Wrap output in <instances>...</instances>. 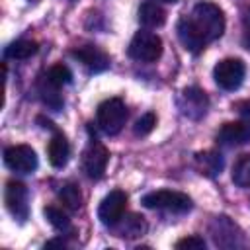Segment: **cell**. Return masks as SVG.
<instances>
[{
	"mask_svg": "<svg viewBox=\"0 0 250 250\" xmlns=\"http://www.w3.org/2000/svg\"><path fill=\"white\" fill-rule=\"evenodd\" d=\"M189 20H191L195 29L201 33V37L207 43L219 39L223 35V31H225V14L213 2H199V4H195Z\"/></svg>",
	"mask_w": 250,
	"mask_h": 250,
	"instance_id": "1",
	"label": "cell"
},
{
	"mask_svg": "<svg viewBox=\"0 0 250 250\" xmlns=\"http://www.w3.org/2000/svg\"><path fill=\"white\" fill-rule=\"evenodd\" d=\"M162 55V39L146 29H141L133 35L129 43V57L139 62H154Z\"/></svg>",
	"mask_w": 250,
	"mask_h": 250,
	"instance_id": "2",
	"label": "cell"
},
{
	"mask_svg": "<svg viewBox=\"0 0 250 250\" xmlns=\"http://www.w3.org/2000/svg\"><path fill=\"white\" fill-rule=\"evenodd\" d=\"M143 205L148 209H162L170 213H186L191 209V197L182 191L172 189H158L150 191L143 197Z\"/></svg>",
	"mask_w": 250,
	"mask_h": 250,
	"instance_id": "3",
	"label": "cell"
},
{
	"mask_svg": "<svg viewBox=\"0 0 250 250\" xmlns=\"http://www.w3.org/2000/svg\"><path fill=\"white\" fill-rule=\"evenodd\" d=\"M127 121V107L123 100L109 98L98 105V125L105 135H117Z\"/></svg>",
	"mask_w": 250,
	"mask_h": 250,
	"instance_id": "4",
	"label": "cell"
},
{
	"mask_svg": "<svg viewBox=\"0 0 250 250\" xmlns=\"http://www.w3.org/2000/svg\"><path fill=\"white\" fill-rule=\"evenodd\" d=\"M246 74V66L240 59H223L213 68V78L223 90H236Z\"/></svg>",
	"mask_w": 250,
	"mask_h": 250,
	"instance_id": "5",
	"label": "cell"
},
{
	"mask_svg": "<svg viewBox=\"0 0 250 250\" xmlns=\"http://www.w3.org/2000/svg\"><path fill=\"white\" fill-rule=\"evenodd\" d=\"M4 164L18 174H31L37 168V154L27 145H14L4 150Z\"/></svg>",
	"mask_w": 250,
	"mask_h": 250,
	"instance_id": "6",
	"label": "cell"
},
{
	"mask_svg": "<svg viewBox=\"0 0 250 250\" xmlns=\"http://www.w3.org/2000/svg\"><path fill=\"white\" fill-rule=\"evenodd\" d=\"M125 207H127V193L121 189H113L102 199V203L98 207V217L104 225L115 227L121 221Z\"/></svg>",
	"mask_w": 250,
	"mask_h": 250,
	"instance_id": "7",
	"label": "cell"
},
{
	"mask_svg": "<svg viewBox=\"0 0 250 250\" xmlns=\"http://www.w3.org/2000/svg\"><path fill=\"white\" fill-rule=\"evenodd\" d=\"M211 232H213V240L217 246H225V248L246 246L244 234L238 230V227L229 217H215L211 225Z\"/></svg>",
	"mask_w": 250,
	"mask_h": 250,
	"instance_id": "8",
	"label": "cell"
},
{
	"mask_svg": "<svg viewBox=\"0 0 250 250\" xmlns=\"http://www.w3.org/2000/svg\"><path fill=\"white\" fill-rule=\"evenodd\" d=\"M107 160H109V152L107 148L98 143V141H92L88 145V148L84 150L82 154V170L88 178L92 180H100L105 172V166H107Z\"/></svg>",
	"mask_w": 250,
	"mask_h": 250,
	"instance_id": "9",
	"label": "cell"
},
{
	"mask_svg": "<svg viewBox=\"0 0 250 250\" xmlns=\"http://www.w3.org/2000/svg\"><path fill=\"white\" fill-rule=\"evenodd\" d=\"M178 105L182 109V113L189 119H199L207 113V107H209V100L205 96L203 90L191 86V88H186L182 90L180 94V100H178Z\"/></svg>",
	"mask_w": 250,
	"mask_h": 250,
	"instance_id": "10",
	"label": "cell"
},
{
	"mask_svg": "<svg viewBox=\"0 0 250 250\" xmlns=\"http://www.w3.org/2000/svg\"><path fill=\"white\" fill-rule=\"evenodd\" d=\"M4 201H6V207L8 211L23 221L27 217V188L21 184V182H16V180H10L6 184V191H4Z\"/></svg>",
	"mask_w": 250,
	"mask_h": 250,
	"instance_id": "11",
	"label": "cell"
},
{
	"mask_svg": "<svg viewBox=\"0 0 250 250\" xmlns=\"http://www.w3.org/2000/svg\"><path fill=\"white\" fill-rule=\"evenodd\" d=\"M217 143L225 146H238L250 143V123L248 121H229L217 133Z\"/></svg>",
	"mask_w": 250,
	"mask_h": 250,
	"instance_id": "12",
	"label": "cell"
},
{
	"mask_svg": "<svg viewBox=\"0 0 250 250\" xmlns=\"http://www.w3.org/2000/svg\"><path fill=\"white\" fill-rule=\"evenodd\" d=\"M72 57L78 59L90 72H102L109 66V57L105 55V51H102L96 45H84L72 51Z\"/></svg>",
	"mask_w": 250,
	"mask_h": 250,
	"instance_id": "13",
	"label": "cell"
},
{
	"mask_svg": "<svg viewBox=\"0 0 250 250\" xmlns=\"http://www.w3.org/2000/svg\"><path fill=\"white\" fill-rule=\"evenodd\" d=\"M178 37H180L184 49L189 51V53H195V55L201 53L203 47L207 45V41L201 37V33H199V31L195 29V25L191 23L189 16H186V18H182V20L178 21Z\"/></svg>",
	"mask_w": 250,
	"mask_h": 250,
	"instance_id": "14",
	"label": "cell"
},
{
	"mask_svg": "<svg viewBox=\"0 0 250 250\" xmlns=\"http://www.w3.org/2000/svg\"><path fill=\"white\" fill-rule=\"evenodd\" d=\"M47 152H49V162H51V166L62 168V166L68 162V158H70V145H68L66 137L57 131V133L53 135V139L49 141Z\"/></svg>",
	"mask_w": 250,
	"mask_h": 250,
	"instance_id": "15",
	"label": "cell"
},
{
	"mask_svg": "<svg viewBox=\"0 0 250 250\" xmlns=\"http://www.w3.org/2000/svg\"><path fill=\"white\" fill-rule=\"evenodd\" d=\"M115 229H117V234L123 238H137L146 232V221L143 215L131 213L127 217H121V221L115 225Z\"/></svg>",
	"mask_w": 250,
	"mask_h": 250,
	"instance_id": "16",
	"label": "cell"
},
{
	"mask_svg": "<svg viewBox=\"0 0 250 250\" xmlns=\"http://www.w3.org/2000/svg\"><path fill=\"white\" fill-rule=\"evenodd\" d=\"M139 21L146 27H160L166 21V12L156 2H143L139 8Z\"/></svg>",
	"mask_w": 250,
	"mask_h": 250,
	"instance_id": "17",
	"label": "cell"
},
{
	"mask_svg": "<svg viewBox=\"0 0 250 250\" xmlns=\"http://www.w3.org/2000/svg\"><path fill=\"white\" fill-rule=\"evenodd\" d=\"M195 164H197V168H199L201 174L213 178V176L221 174L225 162H223V156H221L219 152H215V150H205V152L195 154Z\"/></svg>",
	"mask_w": 250,
	"mask_h": 250,
	"instance_id": "18",
	"label": "cell"
},
{
	"mask_svg": "<svg viewBox=\"0 0 250 250\" xmlns=\"http://www.w3.org/2000/svg\"><path fill=\"white\" fill-rule=\"evenodd\" d=\"M35 53H37V43L35 41H29V39H18V41L10 43L4 49V57L6 59H14V61L29 59Z\"/></svg>",
	"mask_w": 250,
	"mask_h": 250,
	"instance_id": "19",
	"label": "cell"
},
{
	"mask_svg": "<svg viewBox=\"0 0 250 250\" xmlns=\"http://www.w3.org/2000/svg\"><path fill=\"white\" fill-rule=\"evenodd\" d=\"M47 84L51 86V88H62V86H66L70 80H72V72H70V68L66 66V64H53L51 68H49V72H47Z\"/></svg>",
	"mask_w": 250,
	"mask_h": 250,
	"instance_id": "20",
	"label": "cell"
},
{
	"mask_svg": "<svg viewBox=\"0 0 250 250\" xmlns=\"http://www.w3.org/2000/svg\"><path fill=\"white\" fill-rule=\"evenodd\" d=\"M232 182L238 188H250V154L240 156L232 166Z\"/></svg>",
	"mask_w": 250,
	"mask_h": 250,
	"instance_id": "21",
	"label": "cell"
},
{
	"mask_svg": "<svg viewBox=\"0 0 250 250\" xmlns=\"http://www.w3.org/2000/svg\"><path fill=\"white\" fill-rule=\"evenodd\" d=\"M59 199L62 201V205L70 211H78L82 205V193L74 184H64L59 189Z\"/></svg>",
	"mask_w": 250,
	"mask_h": 250,
	"instance_id": "22",
	"label": "cell"
},
{
	"mask_svg": "<svg viewBox=\"0 0 250 250\" xmlns=\"http://www.w3.org/2000/svg\"><path fill=\"white\" fill-rule=\"evenodd\" d=\"M45 217L49 219V223L57 229V230H61V232H64V230H68L70 229V219H68V215L62 211V209H59V207H45Z\"/></svg>",
	"mask_w": 250,
	"mask_h": 250,
	"instance_id": "23",
	"label": "cell"
},
{
	"mask_svg": "<svg viewBox=\"0 0 250 250\" xmlns=\"http://www.w3.org/2000/svg\"><path fill=\"white\" fill-rule=\"evenodd\" d=\"M154 127H156V115L148 111V113H145V115H141V117L137 119L133 131H135V135H139V137H146L148 133H152Z\"/></svg>",
	"mask_w": 250,
	"mask_h": 250,
	"instance_id": "24",
	"label": "cell"
},
{
	"mask_svg": "<svg viewBox=\"0 0 250 250\" xmlns=\"http://www.w3.org/2000/svg\"><path fill=\"white\" fill-rule=\"evenodd\" d=\"M176 248H180V250H205V240L197 234L186 236V238L176 242Z\"/></svg>",
	"mask_w": 250,
	"mask_h": 250,
	"instance_id": "25",
	"label": "cell"
},
{
	"mask_svg": "<svg viewBox=\"0 0 250 250\" xmlns=\"http://www.w3.org/2000/svg\"><path fill=\"white\" fill-rule=\"evenodd\" d=\"M238 107H240L238 111H240L244 117H248V119H250V102H244V104H240Z\"/></svg>",
	"mask_w": 250,
	"mask_h": 250,
	"instance_id": "26",
	"label": "cell"
},
{
	"mask_svg": "<svg viewBox=\"0 0 250 250\" xmlns=\"http://www.w3.org/2000/svg\"><path fill=\"white\" fill-rule=\"evenodd\" d=\"M244 27L246 31H250V6L244 10Z\"/></svg>",
	"mask_w": 250,
	"mask_h": 250,
	"instance_id": "27",
	"label": "cell"
},
{
	"mask_svg": "<svg viewBox=\"0 0 250 250\" xmlns=\"http://www.w3.org/2000/svg\"><path fill=\"white\" fill-rule=\"evenodd\" d=\"M244 43L248 45V49H250V31H246V37H244Z\"/></svg>",
	"mask_w": 250,
	"mask_h": 250,
	"instance_id": "28",
	"label": "cell"
},
{
	"mask_svg": "<svg viewBox=\"0 0 250 250\" xmlns=\"http://www.w3.org/2000/svg\"><path fill=\"white\" fill-rule=\"evenodd\" d=\"M158 2H164V4H174V2H178V0H158Z\"/></svg>",
	"mask_w": 250,
	"mask_h": 250,
	"instance_id": "29",
	"label": "cell"
}]
</instances>
